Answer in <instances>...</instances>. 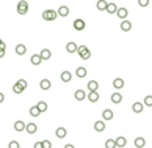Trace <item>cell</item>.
<instances>
[{
	"label": "cell",
	"mask_w": 152,
	"mask_h": 148,
	"mask_svg": "<svg viewBox=\"0 0 152 148\" xmlns=\"http://www.w3.org/2000/svg\"><path fill=\"white\" fill-rule=\"evenodd\" d=\"M77 52H79L82 60H88V58L91 57V50H89L86 46H79V47H77Z\"/></svg>",
	"instance_id": "obj_1"
},
{
	"label": "cell",
	"mask_w": 152,
	"mask_h": 148,
	"mask_svg": "<svg viewBox=\"0 0 152 148\" xmlns=\"http://www.w3.org/2000/svg\"><path fill=\"white\" fill-rule=\"evenodd\" d=\"M17 13L21 14V16L28 13V2H27V0H21V2L17 3Z\"/></svg>",
	"instance_id": "obj_2"
},
{
	"label": "cell",
	"mask_w": 152,
	"mask_h": 148,
	"mask_svg": "<svg viewBox=\"0 0 152 148\" xmlns=\"http://www.w3.org/2000/svg\"><path fill=\"white\" fill-rule=\"evenodd\" d=\"M57 16H58V13H57V11H53V10L42 11V19H44V21H55Z\"/></svg>",
	"instance_id": "obj_3"
},
{
	"label": "cell",
	"mask_w": 152,
	"mask_h": 148,
	"mask_svg": "<svg viewBox=\"0 0 152 148\" xmlns=\"http://www.w3.org/2000/svg\"><path fill=\"white\" fill-rule=\"evenodd\" d=\"M72 24H74V29H75V30H80V32H82V30H85V27H86V24H85L83 19H75Z\"/></svg>",
	"instance_id": "obj_4"
},
{
	"label": "cell",
	"mask_w": 152,
	"mask_h": 148,
	"mask_svg": "<svg viewBox=\"0 0 152 148\" xmlns=\"http://www.w3.org/2000/svg\"><path fill=\"white\" fill-rule=\"evenodd\" d=\"M74 98H75V101L86 99V91H85V90H75V93H74Z\"/></svg>",
	"instance_id": "obj_5"
},
{
	"label": "cell",
	"mask_w": 152,
	"mask_h": 148,
	"mask_svg": "<svg viewBox=\"0 0 152 148\" xmlns=\"http://www.w3.org/2000/svg\"><path fill=\"white\" fill-rule=\"evenodd\" d=\"M39 87H41V90L47 91V90H50V87H52V82H50L49 79H42L39 82Z\"/></svg>",
	"instance_id": "obj_6"
},
{
	"label": "cell",
	"mask_w": 152,
	"mask_h": 148,
	"mask_svg": "<svg viewBox=\"0 0 152 148\" xmlns=\"http://www.w3.org/2000/svg\"><path fill=\"white\" fill-rule=\"evenodd\" d=\"M25 131L28 132V134H35V132L38 131V124H35V123H27V124H25Z\"/></svg>",
	"instance_id": "obj_7"
},
{
	"label": "cell",
	"mask_w": 152,
	"mask_h": 148,
	"mask_svg": "<svg viewBox=\"0 0 152 148\" xmlns=\"http://www.w3.org/2000/svg\"><path fill=\"white\" fill-rule=\"evenodd\" d=\"M116 14H118V17L119 19H127V16H129V10L127 8H118V11H116Z\"/></svg>",
	"instance_id": "obj_8"
},
{
	"label": "cell",
	"mask_w": 152,
	"mask_h": 148,
	"mask_svg": "<svg viewBox=\"0 0 152 148\" xmlns=\"http://www.w3.org/2000/svg\"><path fill=\"white\" fill-rule=\"evenodd\" d=\"M115 143H116V147L124 148V147H126V143H127V139H126V137H122V135H119V137H116V139H115Z\"/></svg>",
	"instance_id": "obj_9"
},
{
	"label": "cell",
	"mask_w": 152,
	"mask_h": 148,
	"mask_svg": "<svg viewBox=\"0 0 152 148\" xmlns=\"http://www.w3.org/2000/svg\"><path fill=\"white\" fill-rule=\"evenodd\" d=\"M121 30H122V32H130L132 30V22H129L127 19H124V21L121 22Z\"/></svg>",
	"instance_id": "obj_10"
},
{
	"label": "cell",
	"mask_w": 152,
	"mask_h": 148,
	"mask_svg": "<svg viewBox=\"0 0 152 148\" xmlns=\"http://www.w3.org/2000/svg\"><path fill=\"white\" fill-rule=\"evenodd\" d=\"M113 87H115L116 90H121V88H124V79H121V77H116V79L113 80Z\"/></svg>",
	"instance_id": "obj_11"
},
{
	"label": "cell",
	"mask_w": 152,
	"mask_h": 148,
	"mask_svg": "<svg viewBox=\"0 0 152 148\" xmlns=\"http://www.w3.org/2000/svg\"><path fill=\"white\" fill-rule=\"evenodd\" d=\"M144 109V104L143 103H133V106H132V110L135 112V114H141Z\"/></svg>",
	"instance_id": "obj_12"
},
{
	"label": "cell",
	"mask_w": 152,
	"mask_h": 148,
	"mask_svg": "<svg viewBox=\"0 0 152 148\" xmlns=\"http://www.w3.org/2000/svg\"><path fill=\"white\" fill-rule=\"evenodd\" d=\"M105 11L110 14H115L116 11H118V5L116 3H107V8H105Z\"/></svg>",
	"instance_id": "obj_13"
},
{
	"label": "cell",
	"mask_w": 152,
	"mask_h": 148,
	"mask_svg": "<svg viewBox=\"0 0 152 148\" xmlns=\"http://www.w3.org/2000/svg\"><path fill=\"white\" fill-rule=\"evenodd\" d=\"M41 60H50V57H52V52H50L49 49H42L41 54H39Z\"/></svg>",
	"instance_id": "obj_14"
},
{
	"label": "cell",
	"mask_w": 152,
	"mask_h": 148,
	"mask_svg": "<svg viewBox=\"0 0 152 148\" xmlns=\"http://www.w3.org/2000/svg\"><path fill=\"white\" fill-rule=\"evenodd\" d=\"M105 128H107V126H105V121H100V120H99V121L94 123V129H96L97 132H104Z\"/></svg>",
	"instance_id": "obj_15"
},
{
	"label": "cell",
	"mask_w": 152,
	"mask_h": 148,
	"mask_svg": "<svg viewBox=\"0 0 152 148\" xmlns=\"http://www.w3.org/2000/svg\"><path fill=\"white\" fill-rule=\"evenodd\" d=\"M113 117H115V114H113V110H110V109H105V110L102 112V118L104 120H113Z\"/></svg>",
	"instance_id": "obj_16"
},
{
	"label": "cell",
	"mask_w": 152,
	"mask_h": 148,
	"mask_svg": "<svg viewBox=\"0 0 152 148\" xmlns=\"http://www.w3.org/2000/svg\"><path fill=\"white\" fill-rule=\"evenodd\" d=\"M57 13H58V16H63V17H66V16L69 14V8H68V6H64V5H61L60 8H58Z\"/></svg>",
	"instance_id": "obj_17"
},
{
	"label": "cell",
	"mask_w": 152,
	"mask_h": 148,
	"mask_svg": "<svg viewBox=\"0 0 152 148\" xmlns=\"http://www.w3.org/2000/svg\"><path fill=\"white\" fill-rule=\"evenodd\" d=\"M60 77H61V80H63V82H71V80H72V74L69 73V71H63Z\"/></svg>",
	"instance_id": "obj_18"
},
{
	"label": "cell",
	"mask_w": 152,
	"mask_h": 148,
	"mask_svg": "<svg viewBox=\"0 0 152 148\" xmlns=\"http://www.w3.org/2000/svg\"><path fill=\"white\" fill-rule=\"evenodd\" d=\"M88 101H91V103H97V101H99V93H97V91H89L88 93Z\"/></svg>",
	"instance_id": "obj_19"
},
{
	"label": "cell",
	"mask_w": 152,
	"mask_h": 148,
	"mask_svg": "<svg viewBox=\"0 0 152 148\" xmlns=\"http://www.w3.org/2000/svg\"><path fill=\"white\" fill-rule=\"evenodd\" d=\"M14 129H16L17 132L25 131V123H24V121H21V120H17V121L14 123Z\"/></svg>",
	"instance_id": "obj_20"
},
{
	"label": "cell",
	"mask_w": 152,
	"mask_h": 148,
	"mask_svg": "<svg viewBox=\"0 0 152 148\" xmlns=\"http://www.w3.org/2000/svg\"><path fill=\"white\" fill-rule=\"evenodd\" d=\"M77 47H79V46H77L75 43H68V44H66V50H68L69 54L77 52Z\"/></svg>",
	"instance_id": "obj_21"
},
{
	"label": "cell",
	"mask_w": 152,
	"mask_h": 148,
	"mask_svg": "<svg viewBox=\"0 0 152 148\" xmlns=\"http://www.w3.org/2000/svg\"><path fill=\"white\" fill-rule=\"evenodd\" d=\"M86 87H88L89 91H97V88H99V84H97L96 80H89Z\"/></svg>",
	"instance_id": "obj_22"
},
{
	"label": "cell",
	"mask_w": 152,
	"mask_h": 148,
	"mask_svg": "<svg viewBox=\"0 0 152 148\" xmlns=\"http://www.w3.org/2000/svg\"><path fill=\"white\" fill-rule=\"evenodd\" d=\"M66 134H68V132H66V129H64V128H57L55 135H57L58 139H64V137H66Z\"/></svg>",
	"instance_id": "obj_23"
},
{
	"label": "cell",
	"mask_w": 152,
	"mask_h": 148,
	"mask_svg": "<svg viewBox=\"0 0 152 148\" xmlns=\"http://www.w3.org/2000/svg\"><path fill=\"white\" fill-rule=\"evenodd\" d=\"M25 52H27L25 44H17L16 46V54H17V55H25Z\"/></svg>",
	"instance_id": "obj_24"
},
{
	"label": "cell",
	"mask_w": 152,
	"mask_h": 148,
	"mask_svg": "<svg viewBox=\"0 0 152 148\" xmlns=\"http://www.w3.org/2000/svg\"><path fill=\"white\" fill-rule=\"evenodd\" d=\"M75 76L80 77V79H83L85 76H86V68H83V66H80V68H77L75 71Z\"/></svg>",
	"instance_id": "obj_25"
},
{
	"label": "cell",
	"mask_w": 152,
	"mask_h": 148,
	"mask_svg": "<svg viewBox=\"0 0 152 148\" xmlns=\"http://www.w3.org/2000/svg\"><path fill=\"white\" fill-rule=\"evenodd\" d=\"M121 101H122V95H121V93H113V95H111V103L119 104Z\"/></svg>",
	"instance_id": "obj_26"
},
{
	"label": "cell",
	"mask_w": 152,
	"mask_h": 148,
	"mask_svg": "<svg viewBox=\"0 0 152 148\" xmlns=\"http://www.w3.org/2000/svg\"><path fill=\"white\" fill-rule=\"evenodd\" d=\"M144 145H146V140H144L143 137H136L135 139V148H143Z\"/></svg>",
	"instance_id": "obj_27"
},
{
	"label": "cell",
	"mask_w": 152,
	"mask_h": 148,
	"mask_svg": "<svg viewBox=\"0 0 152 148\" xmlns=\"http://www.w3.org/2000/svg\"><path fill=\"white\" fill-rule=\"evenodd\" d=\"M30 61H32V65H35V66H38V65H41V57L39 55H38V54H35V55H32V60H30Z\"/></svg>",
	"instance_id": "obj_28"
},
{
	"label": "cell",
	"mask_w": 152,
	"mask_h": 148,
	"mask_svg": "<svg viewBox=\"0 0 152 148\" xmlns=\"http://www.w3.org/2000/svg\"><path fill=\"white\" fill-rule=\"evenodd\" d=\"M36 107L39 109V112L42 114V112H46V110H47V103H46V101H39V103L36 104Z\"/></svg>",
	"instance_id": "obj_29"
},
{
	"label": "cell",
	"mask_w": 152,
	"mask_h": 148,
	"mask_svg": "<svg viewBox=\"0 0 152 148\" xmlns=\"http://www.w3.org/2000/svg\"><path fill=\"white\" fill-rule=\"evenodd\" d=\"M96 6H97L99 11H105V8H107V2H105V0H99V2L96 3Z\"/></svg>",
	"instance_id": "obj_30"
},
{
	"label": "cell",
	"mask_w": 152,
	"mask_h": 148,
	"mask_svg": "<svg viewBox=\"0 0 152 148\" xmlns=\"http://www.w3.org/2000/svg\"><path fill=\"white\" fill-rule=\"evenodd\" d=\"M13 91H14V93H16V95H21V93H22V91H24V88H22V87H21V85H19V84L16 82V84H14V85H13Z\"/></svg>",
	"instance_id": "obj_31"
},
{
	"label": "cell",
	"mask_w": 152,
	"mask_h": 148,
	"mask_svg": "<svg viewBox=\"0 0 152 148\" xmlns=\"http://www.w3.org/2000/svg\"><path fill=\"white\" fill-rule=\"evenodd\" d=\"M30 115H32V117H38V115H41V112H39V109H38L36 106H33V107H30Z\"/></svg>",
	"instance_id": "obj_32"
},
{
	"label": "cell",
	"mask_w": 152,
	"mask_h": 148,
	"mask_svg": "<svg viewBox=\"0 0 152 148\" xmlns=\"http://www.w3.org/2000/svg\"><path fill=\"white\" fill-rule=\"evenodd\" d=\"M105 148H116L115 139H108L107 142H105Z\"/></svg>",
	"instance_id": "obj_33"
},
{
	"label": "cell",
	"mask_w": 152,
	"mask_h": 148,
	"mask_svg": "<svg viewBox=\"0 0 152 148\" xmlns=\"http://www.w3.org/2000/svg\"><path fill=\"white\" fill-rule=\"evenodd\" d=\"M144 106H147V107H152V96L151 95H147L146 98H144Z\"/></svg>",
	"instance_id": "obj_34"
},
{
	"label": "cell",
	"mask_w": 152,
	"mask_h": 148,
	"mask_svg": "<svg viewBox=\"0 0 152 148\" xmlns=\"http://www.w3.org/2000/svg\"><path fill=\"white\" fill-rule=\"evenodd\" d=\"M17 84H19V85H21V87H22V88H24V90H25V88H27V87H28V82H27V80H25V79H19V80H17Z\"/></svg>",
	"instance_id": "obj_35"
},
{
	"label": "cell",
	"mask_w": 152,
	"mask_h": 148,
	"mask_svg": "<svg viewBox=\"0 0 152 148\" xmlns=\"http://www.w3.org/2000/svg\"><path fill=\"white\" fill-rule=\"evenodd\" d=\"M21 145H19V142L17 140H11V142L8 143V148H19Z\"/></svg>",
	"instance_id": "obj_36"
},
{
	"label": "cell",
	"mask_w": 152,
	"mask_h": 148,
	"mask_svg": "<svg viewBox=\"0 0 152 148\" xmlns=\"http://www.w3.org/2000/svg\"><path fill=\"white\" fill-rule=\"evenodd\" d=\"M42 148H52V143H50V140H42Z\"/></svg>",
	"instance_id": "obj_37"
},
{
	"label": "cell",
	"mask_w": 152,
	"mask_h": 148,
	"mask_svg": "<svg viewBox=\"0 0 152 148\" xmlns=\"http://www.w3.org/2000/svg\"><path fill=\"white\" fill-rule=\"evenodd\" d=\"M138 5L143 6V8H146V6L149 5V0H138Z\"/></svg>",
	"instance_id": "obj_38"
},
{
	"label": "cell",
	"mask_w": 152,
	"mask_h": 148,
	"mask_svg": "<svg viewBox=\"0 0 152 148\" xmlns=\"http://www.w3.org/2000/svg\"><path fill=\"white\" fill-rule=\"evenodd\" d=\"M33 148H42V143H41V142H36V143L33 145Z\"/></svg>",
	"instance_id": "obj_39"
},
{
	"label": "cell",
	"mask_w": 152,
	"mask_h": 148,
	"mask_svg": "<svg viewBox=\"0 0 152 148\" xmlns=\"http://www.w3.org/2000/svg\"><path fill=\"white\" fill-rule=\"evenodd\" d=\"M3 101H5V95H3V93H0V103H3Z\"/></svg>",
	"instance_id": "obj_40"
},
{
	"label": "cell",
	"mask_w": 152,
	"mask_h": 148,
	"mask_svg": "<svg viewBox=\"0 0 152 148\" xmlns=\"http://www.w3.org/2000/svg\"><path fill=\"white\" fill-rule=\"evenodd\" d=\"M5 47H6V44L2 41V43H0V49H3V50H5Z\"/></svg>",
	"instance_id": "obj_41"
},
{
	"label": "cell",
	"mask_w": 152,
	"mask_h": 148,
	"mask_svg": "<svg viewBox=\"0 0 152 148\" xmlns=\"http://www.w3.org/2000/svg\"><path fill=\"white\" fill-rule=\"evenodd\" d=\"M3 57H5V50L0 49V58H3Z\"/></svg>",
	"instance_id": "obj_42"
},
{
	"label": "cell",
	"mask_w": 152,
	"mask_h": 148,
	"mask_svg": "<svg viewBox=\"0 0 152 148\" xmlns=\"http://www.w3.org/2000/svg\"><path fill=\"white\" fill-rule=\"evenodd\" d=\"M64 148H74V145H71V143H68V145H66Z\"/></svg>",
	"instance_id": "obj_43"
},
{
	"label": "cell",
	"mask_w": 152,
	"mask_h": 148,
	"mask_svg": "<svg viewBox=\"0 0 152 148\" xmlns=\"http://www.w3.org/2000/svg\"><path fill=\"white\" fill-rule=\"evenodd\" d=\"M0 43H2V40H0Z\"/></svg>",
	"instance_id": "obj_44"
},
{
	"label": "cell",
	"mask_w": 152,
	"mask_h": 148,
	"mask_svg": "<svg viewBox=\"0 0 152 148\" xmlns=\"http://www.w3.org/2000/svg\"><path fill=\"white\" fill-rule=\"evenodd\" d=\"M133 148H135V147H133Z\"/></svg>",
	"instance_id": "obj_45"
}]
</instances>
